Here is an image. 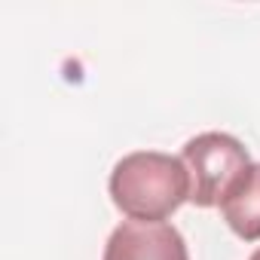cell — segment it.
Returning <instances> with one entry per match:
<instances>
[{
	"mask_svg": "<svg viewBox=\"0 0 260 260\" xmlns=\"http://www.w3.org/2000/svg\"><path fill=\"white\" fill-rule=\"evenodd\" d=\"M110 199L128 220L166 223L190 202V172L181 156L159 150L125 153L110 172Z\"/></svg>",
	"mask_w": 260,
	"mask_h": 260,
	"instance_id": "1",
	"label": "cell"
},
{
	"mask_svg": "<svg viewBox=\"0 0 260 260\" xmlns=\"http://www.w3.org/2000/svg\"><path fill=\"white\" fill-rule=\"evenodd\" d=\"M190 172V202L196 208H214L230 187L251 166L248 147L226 132H202L184 144L181 153Z\"/></svg>",
	"mask_w": 260,
	"mask_h": 260,
	"instance_id": "2",
	"label": "cell"
},
{
	"mask_svg": "<svg viewBox=\"0 0 260 260\" xmlns=\"http://www.w3.org/2000/svg\"><path fill=\"white\" fill-rule=\"evenodd\" d=\"M101 260H190V251L172 223L122 220L110 233Z\"/></svg>",
	"mask_w": 260,
	"mask_h": 260,
	"instance_id": "3",
	"label": "cell"
},
{
	"mask_svg": "<svg viewBox=\"0 0 260 260\" xmlns=\"http://www.w3.org/2000/svg\"><path fill=\"white\" fill-rule=\"evenodd\" d=\"M220 217L242 242L260 239V162H251L245 175L220 199Z\"/></svg>",
	"mask_w": 260,
	"mask_h": 260,
	"instance_id": "4",
	"label": "cell"
},
{
	"mask_svg": "<svg viewBox=\"0 0 260 260\" xmlns=\"http://www.w3.org/2000/svg\"><path fill=\"white\" fill-rule=\"evenodd\" d=\"M248 260H260V248H257V251H254V254H251Z\"/></svg>",
	"mask_w": 260,
	"mask_h": 260,
	"instance_id": "5",
	"label": "cell"
}]
</instances>
